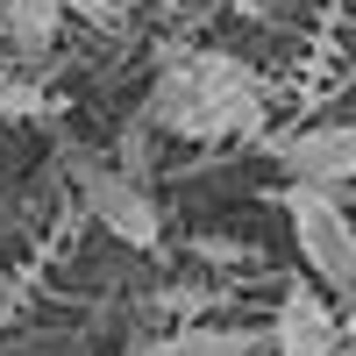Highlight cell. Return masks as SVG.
I'll use <instances>...</instances> for the list:
<instances>
[{
    "mask_svg": "<svg viewBox=\"0 0 356 356\" xmlns=\"http://www.w3.org/2000/svg\"><path fill=\"white\" fill-rule=\"evenodd\" d=\"M57 29H65V0H0V36L15 50L43 57L57 43Z\"/></svg>",
    "mask_w": 356,
    "mask_h": 356,
    "instance_id": "7",
    "label": "cell"
},
{
    "mask_svg": "<svg viewBox=\"0 0 356 356\" xmlns=\"http://www.w3.org/2000/svg\"><path fill=\"white\" fill-rule=\"evenodd\" d=\"M264 328H221V321H186V328L157 335V356H257Z\"/></svg>",
    "mask_w": 356,
    "mask_h": 356,
    "instance_id": "6",
    "label": "cell"
},
{
    "mask_svg": "<svg viewBox=\"0 0 356 356\" xmlns=\"http://www.w3.org/2000/svg\"><path fill=\"white\" fill-rule=\"evenodd\" d=\"M342 349H356V307H349V321H342Z\"/></svg>",
    "mask_w": 356,
    "mask_h": 356,
    "instance_id": "11",
    "label": "cell"
},
{
    "mask_svg": "<svg viewBox=\"0 0 356 356\" xmlns=\"http://www.w3.org/2000/svg\"><path fill=\"white\" fill-rule=\"evenodd\" d=\"M278 207L292 214V235H300L307 271L328 285V292H356V221L342 214L335 186H307V178H292V186L278 193Z\"/></svg>",
    "mask_w": 356,
    "mask_h": 356,
    "instance_id": "3",
    "label": "cell"
},
{
    "mask_svg": "<svg viewBox=\"0 0 356 356\" xmlns=\"http://www.w3.org/2000/svg\"><path fill=\"white\" fill-rule=\"evenodd\" d=\"M65 171L79 186V207L114 235V243H129V250H157L164 243V214H157V200L143 193L136 171H114L107 157L79 150V143H65Z\"/></svg>",
    "mask_w": 356,
    "mask_h": 356,
    "instance_id": "2",
    "label": "cell"
},
{
    "mask_svg": "<svg viewBox=\"0 0 356 356\" xmlns=\"http://www.w3.org/2000/svg\"><path fill=\"white\" fill-rule=\"evenodd\" d=\"M264 342L278 356H342V314L328 307L321 285L292 278L278 292V314H271V328H264Z\"/></svg>",
    "mask_w": 356,
    "mask_h": 356,
    "instance_id": "4",
    "label": "cell"
},
{
    "mask_svg": "<svg viewBox=\"0 0 356 356\" xmlns=\"http://www.w3.org/2000/svg\"><path fill=\"white\" fill-rule=\"evenodd\" d=\"M36 114H50L43 86H29V79H15V72H0V122H36Z\"/></svg>",
    "mask_w": 356,
    "mask_h": 356,
    "instance_id": "8",
    "label": "cell"
},
{
    "mask_svg": "<svg viewBox=\"0 0 356 356\" xmlns=\"http://www.w3.org/2000/svg\"><path fill=\"white\" fill-rule=\"evenodd\" d=\"M8 314H15V278L0 271V321H8Z\"/></svg>",
    "mask_w": 356,
    "mask_h": 356,
    "instance_id": "10",
    "label": "cell"
},
{
    "mask_svg": "<svg viewBox=\"0 0 356 356\" xmlns=\"http://www.w3.org/2000/svg\"><path fill=\"white\" fill-rule=\"evenodd\" d=\"M65 15L93 22V29H122L129 22V0H65Z\"/></svg>",
    "mask_w": 356,
    "mask_h": 356,
    "instance_id": "9",
    "label": "cell"
},
{
    "mask_svg": "<svg viewBox=\"0 0 356 356\" xmlns=\"http://www.w3.org/2000/svg\"><path fill=\"white\" fill-rule=\"evenodd\" d=\"M150 122L186 143H221V136H257L264 129V79L228 50H200L157 72L150 86Z\"/></svg>",
    "mask_w": 356,
    "mask_h": 356,
    "instance_id": "1",
    "label": "cell"
},
{
    "mask_svg": "<svg viewBox=\"0 0 356 356\" xmlns=\"http://www.w3.org/2000/svg\"><path fill=\"white\" fill-rule=\"evenodd\" d=\"M271 157L285 178H307V186H342L356 178V122H321V129H292L271 143Z\"/></svg>",
    "mask_w": 356,
    "mask_h": 356,
    "instance_id": "5",
    "label": "cell"
},
{
    "mask_svg": "<svg viewBox=\"0 0 356 356\" xmlns=\"http://www.w3.org/2000/svg\"><path fill=\"white\" fill-rule=\"evenodd\" d=\"M129 356H157V342H136V349H129Z\"/></svg>",
    "mask_w": 356,
    "mask_h": 356,
    "instance_id": "12",
    "label": "cell"
}]
</instances>
